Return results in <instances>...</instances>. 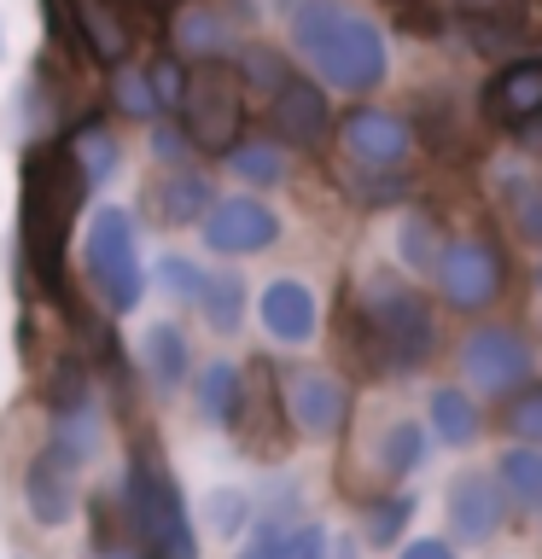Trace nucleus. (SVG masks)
<instances>
[{"mask_svg":"<svg viewBox=\"0 0 542 559\" xmlns=\"http://www.w3.org/2000/svg\"><path fill=\"white\" fill-rule=\"evenodd\" d=\"M87 199H94V181L76 169L64 140H30L17 157V274L30 280L35 297L64 309L76 332L94 326V314L76 297V280H70V227Z\"/></svg>","mask_w":542,"mask_h":559,"instance_id":"nucleus-1","label":"nucleus"},{"mask_svg":"<svg viewBox=\"0 0 542 559\" xmlns=\"http://www.w3.org/2000/svg\"><path fill=\"white\" fill-rule=\"evenodd\" d=\"M292 47L309 59V70L339 94H374L391 70L379 24H367L344 0H297L292 7Z\"/></svg>","mask_w":542,"mask_h":559,"instance_id":"nucleus-2","label":"nucleus"},{"mask_svg":"<svg viewBox=\"0 0 542 559\" xmlns=\"http://www.w3.org/2000/svg\"><path fill=\"white\" fill-rule=\"evenodd\" d=\"M122 524L152 559H199V531H192L181 478L169 472L164 449L134 443L129 478H122Z\"/></svg>","mask_w":542,"mask_h":559,"instance_id":"nucleus-3","label":"nucleus"},{"mask_svg":"<svg viewBox=\"0 0 542 559\" xmlns=\"http://www.w3.org/2000/svg\"><path fill=\"white\" fill-rule=\"evenodd\" d=\"M350 326L367 349V361L379 373H402V367H420L437 349V321L426 309V297L414 286H402L391 274H374L350 309Z\"/></svg>","mask_w":542,"mask_h":559,"instance_id":"nucleus-4","label":"nucleus"},{"mask_svg":"<svg viewBox=\"0 0 542 559\" xmlns=\"http://www.w3.org/2000/svg\"><path fill=\"white\" fill-rule=\"evenodd\" d=\"M82 274L111 314L140 309L146 297V262H140V227L122 204H99L82 234Z\"/></svg>","mask_w":542,"mask_h":559,"instance_id":"nucleus-5","label":"nucleus"},{"mask_svg":"<svg viewBox=\"0 0 542 559\" xmlns=\"http://www.w3.org/2000/svg\"><path fill=\"white\" fill-rule=\"evenodd\" d=\"M245 94H251V87H245L239 64H227V59L187 64V94L175 105V122L187 129L192 152L222 157L245 134Z\"/></svg>","mask_w":542,"mask_h":559,"instance_id":"nucleus-6","label":"nucleus"},{"mask_svg":"<svg viewBox=\"0 0 542 559\" xmlns=\"http://www.w3.org/2000/svg\"><path fill=\"white\" fill-rule=\"evenodd\" d=\"M280 414H286V426L297 437L327 443L350 419V391L321 367H292V373H280Z\"/></svg>","mask_w":542,"mask_h":559,"instance_id":"nucleus-7","label":"nucleus"},{"mask_svg":"<svg viewBox=\"0 0 542 559\" xmlns=\"http://www.w3.org/2000/svg\"><path fill=\"white\" fill-rule=\"evenodd\" d=\"M432 274H437V292H444V304L455 309H484V304H496L502 297V251L490 239H449L444 251H437L432 262Z\"/></svg>","mask_w":542,"mask_h":559,"instance_id":"nucleus-8","label":"nucleus"},{"mask_svg":"<svg viewBox=\"0 0 542 559\" xmlns=\"http://www.w3.org/2000/svg\"><path fill=\"white\" fill-rule=\"evenodd\" d=\"M227 431L239 437V449L251 454H274L280 437H286V414H280V367L274 361H251L239 373V402H234V419H227Z\"/></svg>","mask_w":542,"mask_h":559,"instance_id":"nucleus-9","label":"nucleus"},{"mask_svg":"<svg viewBox=\"0 0 542 559\" xmlns=\"http://www.w3.org/2000/svg\"><path fill=\"white\" fill-rule=\"evenodd\" d=\"M76 461H64L52 443H42L24 466V513L35 531H64L82 507V484H76Z\"/></svg>","mask_w":542,"mask_h":559,"instance_id":"nucleus-10","label":"nucleus"},{"mask_svg":"<svg viewBox=\"0 0 542 559\" xmlns=\"http://www.w3.org/2000/svg\"><path fill=\"white\" fill-rule=\"evenodd\" d=\"M204 245L222 257H257L280 239V216L251 192H234V199H216L204 210Z\"/></svg>","mask_w":542,"mask_h":559,"instance_id":"nucleus-11","label":"nucleus"},{"mask_svg":"<svg viewBox=\"0 0 542 559\" xmlns=\"http://www.w3.org/2000/svg\"><path fill=\"white\" fill-rule=\"evenodd\" d=\"M461 373L479 384V391H496L507 396L514 384H525L531 373V349L514 326H472L467 344H461Z\"/></svg>","mask_w":542,"mask_h":559,"instance_id":"nucleus-12","label":"nucleus"},{"mask_svg":"<svg viewBox=\"0 0 542 559\" xmlns=\"http://www.w3.org/2000/svg\"><path fill=\"white\" fill-rule=\"evenodd\" d=\"M47 443L64 454V461H99L105 449V402L94 384H82V391H70L59 402H47Z\"/></svg>","mask_w":542,"mask_h":559,"instance_id":"nucleus-13","label":"nucleus"},{"mask_svg":"<svg viewBox=\"0 0 542 559\" xmlns=\"http://www.w3.org/2000/svg\"><path fill=\"white\" fill-rule=\"evenodd\" d=\"M269 129L280 140H292V146H321L327 129H332V111H327V94L304 76H280L269 87Z\"/></svg>","mask_w":542,"mask_h":559,"instance_id":"nucleus-14","label":"nucleus"},{"mask_svg":"<svg viewBox=\"0 0 542 559\" xmlns=\"http://www.w3.org/2000/svg\"><path fill=\"white\" fill-rule=\"evenodd\" d=\"M339 140H344V152L356 157L362 169H397L402 157H409V146H414L409 122L391 117V111H374V105H356V111H344Z\"/></svg>","mask_w":542,"mask_h":559,"instance_id":"nucleus-15","label":"nucleus"},{"mask_svg":"<svg viewBox=\"0 0 542 559\" xmlns=\"http://www.w3.org/2000/svg\"><path fill=\"white\" fill-rule=\"evenodd\" d=\"M70 24H76V41L94 64H117L134 52V17L129 0H64Z\"/></svg>","mask_w":542,"mask_h":559,"instance_id":"nucleus-16","label":"nucleus"},{"mask_svg":"<svg viewBox=\"0 0 542 559\" xmlns=\"http://www.w3.org/2000/svg\"><path fill=\"white\" fill-rule=\"evenodd\" d=\"M169 47L199 52V59H227V47L239 41V24L227 17L222 0H169Z\"/></svg>","mask_w":542,"mask_h":559,"instance_id":"nucleus-17","label":"nucleus"},{"mask_svg":"<svg viewBox=\"0 0 542 559\" xmlns=\"http://www.w3.org/2000/svg\"><path fill=\"white\" fill-rule=\"evenodd\" d=\"M484 117L496 129H525V122L542 117V59H519L490 76L484 87Z\"/></svg>","mask_w":542,"mask_h":559,"instance_id":"nucleus-18","label":"nucleus"},{"mask_svg":"<svg viewBox=\"0 0 542 559\" xmlns=\"http://www.w3.org/2000/svg\"><path fill=\"white\" fill-rule=\"evenodd\" d=\"M257 314H262V326H269V338L274 344H309L315 338V292L304 286V280H269L257 297Z\"/></svg>","mask_w":542,"mask_h":559,"instance_id":"nucleus-19","label":"nucleus"},{"mask_svg":"<svg viewBox=\"0 0 542 559\" xmlns=\"http://www.w3.org/2000/svg\"><path fill=\"white\" fill-rule=\"evenodd\" d=\"M502 519H507V507H502L496 478H484V472H461V478L449 484V524H455V536H461V542L496 536Z\"/></svg>","mask_w":542,"mask_h":559,"instance_id":"nucleus-20","label":"nucleus"},{"mask_svg":"<svg viewBox=\"0 0 542 559\" xmlns=\"http://www.w3.org/2000/svg\"><path fill=\"white\" fill-rule=\"evenodd\" d=\"M210 204H216V192H210V175L192 169V164H169V169L152 181V210H157V222H164V227L199 222Z\"/></svg>","mask_w":542,"mask_h":559,"instance_id":"nucleus-21","label":"nucleus"},{"mask_svg":"<svg viewBox=\"0 0 542 559\" xmlns=\"http://www.w3.org/2000/svg\"><path fill=\"white\" fill-rule=\"evenodd\" d=\"M59 140H64V152L76 157V169H82L94 187H105V181H111V175L122 169V140H117V129H111V122H105L99 111L76 117Z\"/></svg>","mask_w":542,"mask_h":559,"instance_id":"nucleus-22","label":"nucleus"},{"mask_svg":"<svg viewBox=\"0 0 542 559\" xmlns=\"http://www.w3.org/2000/svg\"><path fill=\"white\" fill-rule=\"evenodd\" d=\"M140 373H146L164 396L187 384V373H192V344H187V332L175 326V321H152V326H146V338H140Z\"/></svg>","mask_w":542,"mask_h":559,"instance_id":"nucleus-23","label":"nucleus"},{"mask_svg":"<svg viewBox=\"0 0 542 559\" xmlns=\"http://www.w3.org/2000/svg\"><path fill=\"white\" fill-rule=\"evenodd\" d=\"M222 157H227V169H234L245 187H280L286 181V152H280L274 140H245L239 134Z\"/></svg>","mask_w":542,"mask_h":559,"instance_id":"nucleus-24","label":"nucleus"},{"mask_svg":"<svg viewBox=\"0 0 542 559\" xmlns=\"http://www.w3.org/2000/svg\"><path fill=\"white\" fill-rule=\"evenodd\" d=\"M192 309L204 314L210 332H234L239 314H245V280L239 274H204L199 297H192Z\"/></svg>","mask_w":542,"mask_h":559,"instance_id":"nucleus-25","label":"nucleus"},{"mask_svg":"<svg viewBox=\"0 0 542 559\" xmlns=\"http://www.w3.org/2000/svg\"><path fill=\"white\" fill-rule=\"evenodd\" d=\"M234 402H239V367L234 361H204V373H199V414L210 419V426L227 431Z\"/></svg>","mask_w":542,"mask_h":559,"instance_id":"nucleus-26","label":"nucleus"},{"mask_svg":"<svg viewBox=\"0 0 542 559\" xmlns=\"http://www.w3.org/2000/svg\"><path fill=\"white\" fill-rule=\"evenodd\" d=\"M111 111H117V117H134V122H152V117H157L146 64H129V59L111 64Z\"/></svg>","mask_w":542,"mask_h":559,"instance_id":"nucleus-27","label":"nucleus"},{"mask_svg":"<svg viewBox=\"0 0 542 559\" xmlns=\"http://www.w3.org/2000/svg\"><path fill=\"white\" fill-rule=\"evenodd\" d=\"M432 431L444 437V443H472L479 437V408H472V396H461L455 384H444V391H432Z\"/></svg>","mask_w":542,"mask_h":559,"instance_id":"nucleus-28","label":"nucleus"},{"mask_svg":"<svg viewBox=\"0 0 542 559\" xmlns=\"http://www.w3.org/2000/svg\"><path fill=\"white\" fill-rule=\"evenodd\" d=\"M420 454H426V431H420L414 419H397V426L379 437V472L385 478H409L420 466Z\"/></svg>","mask_w":542,"mask_h":559,"instance_id":"nucleus-29","label":"nucleus"},{"mask_svg":"<svg viewBox=\"0 0 542 559\" xmlns=\"http://www.w3.org/2000/svg\"><path fill=\"white\" fill-rule=\"evenodd\" d=\"M146 82H152L157 111L175 117V105H181V94H187V59H181L175 47H157V52H152V64H146Z\"/></svg>","mask_w":542,"mask_h":559,"instance_id":"nucleus-30","label":"nucleus"},{"mask_svg":"<svg viewBox=\"0 0 542 559\" xmlns=\"http://www.w3.org/2000/svg\"><path fill=\"white\" fill-rule=\"evenodd\" d=\"M204 513H210V531L216 536H239L245 524H251V496H245V489H234V484H222V489H210L204 496Z\"/></svg>","mask_w":542,"mask_h":559,"instance_id":"nucleus-31","label":"nucleus"},{"mask_svg":"<svg viewBox=\"0 0 542 559\" xmlns=\"http://www.w3.org/2000/svg\"><path fill=\"white\" fill-rule=\"evenodd\" d=\"M496 466H502L507 496H519V501H537V507H542V454H537V449H507Z\"/></svg>","mask_w":542,"mask_h":559,"instance_id":"nucleus-32","label":"nucleus"},{"mask_svg":"<svg viewBox=\"0 0 542 559\" xmlns=\"http://www.w3.org/2000/svg\"><path fill=\"white\" fill-rule=\"evenodd\" d=\"M157 286H164L175 304H192V297H199V286H204V269L192 257H157Z\"/></svg>","mask_w":542,"mask_h":559,"instance_id":"nucleus-33","label":"nucleus"},{"mask_svg":"<svg viewBox=\"0 0 542 559\" xmlns=\"http://www.w3.org/2000/svg\"><path fill=\"white\" fill-rule=\"evenodd\" d=\"M409 513H414L409 496L374 501V507H367V542H374V548H391V542L402 536V524H409Z\"/></svg>","mask_w":542,"mask_h":559,"instance_id":"nucleus-34","label":"nucleus"},{"mask_svg":"<svg viewBox=\"0 0 542 559\" xmlns=\"http://www.w3.org/2000/svg\"><path fill=\"white\" fill-rule=\"evenodd\" d=\"M397 251H402V262H409V269H432L444 245H437V227H432L426 216H409V222H402V234H397Z\"/></svg>","mask_w":542,"mask_h":559,"instance_id":"nucleus-35","label":"nucleus"},{"mask_svg":"<svg viewBox=\"0 0 542 559\" xmlns=\"http://www.w3.org/2000/svg\"><path fill=\"white\" fill-rule=\"evenodd\" d=\"M146 146H152V164H157V169H169V164H187V157H192V140H187V129H181L175 117H164V111H157V122H152V140H146Z\"/></svg>","mask_w":542,"mask_h":559,"instance_id":"nucleus-36","label":"nucleus"},{"mask_svg":"<svg viewBox=\"0 0 542 559\" xmlns=\"http://www.w3.org/2000/svg\"><path fill=\"white\" fill-rule=\"evenodd\" d=\"M507 431L525 437V443H542V384H531V391H519L507 402Z\"/></svg>","mask_w":542,"mask_h":559,"instance_id":"nucleus-37","label":"nucleus"},{"mask_svg":"<svg viewBox=\"0 0 542 559\" xmlns=\"http://www.w3.org/2000/svg\"><path fill=\"white\" fill-rule=\"evenodd\" d=\"M327 554V531L321 524H286V531H280V548H274V559H321Z\"/></svg>","mask_w":542,"mask_h":559,"instance_id":"nucleus-38","label":"nucleus"},{"mask_svg":"<svg viewBox=\"0 0 542 559\" xmlns=\"http://www.w3.org/2000/svg\"><path fill=\"white\" fill-rule=\"evenodd\" d=\"M514 227L525 239L542 245V192H519V199H514Z\"/></svg>","mask_w":542,"mask_h":559,"instance_id":"nucleus-39","label":"nucleus"},{"mask_svg":"<svg viewBox=\"0 0 542 559\" xmlns=\"http://www.w3.org/2000/svg\"><path fill=\"white\" fill-rule=\"evenodd\" d=\"M402 192H409V181H397V175H391V181H362L356 199H362V204H397Z\"/></svg>","mask_w":542,"mask_h":559,"instance_id":"nucleus-40","label":"nucleus"},{"mask_svg":"<svg viewBox=\"0 0 542 559\" xmlns=\"http://www.w3.org/2000/svg\"><path fill=\"white\" fill-rule=\"evenodd\" d=\"M402 559H455L444 542H409V548H402Z\"/></svg>","mask_w":542,"mask_h":559,"instance_id":"nucleus-41","label":"nucleus"},{"mask_svg":"<svg viewBox=\"0 0 542 559\" xmlns=\"http://www.w3.org/2000/svg\"><path fill=\"white\" fill-rule=\"evenodd\" d=\"M94 559H146V548H140V542H111V548H105V542H99Z\"/></svg>","mask_w":542,"mask_h":559,"instance_id":"nucleus-42","label":"nucleus"},{"mask_svg":"<svg viewBox=\"0 0 542 559\" xmlns=\"http://www.w3.org/2000/svg\"><path fill=\"white\" fill-rule=\"evenodd\" d=\"M321 559H356V548H350V542H327Z\"/></svg>","mask_w":542,"mask_h":559,"instance_id":"nucleus-43","label":"nucleus"},{"mask_svg":"<svg viewBox=\"0 0 542 559\" xmlns=\"http://www.w3.org/2000/svg\"><path fill=\"white\" fill-rule=\"evenodd\" d=\"M0 52H7V29H0Z\"/></svg>","mask_w":542,"mask_h":559,"instance_id":"nucleus-44","label":"nucleus"}]
</instances>
